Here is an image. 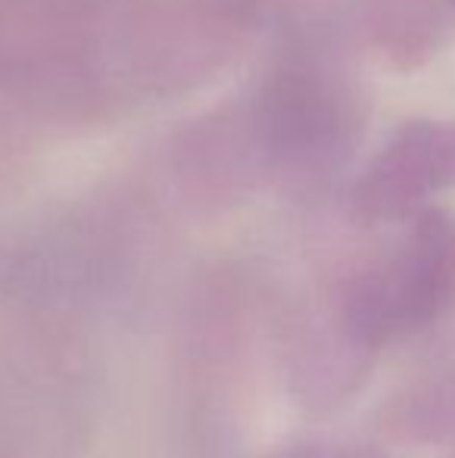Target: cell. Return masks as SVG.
Instances as JSON below:
<instances>
[{
    "label": "cell",
    "mask_w": 455,
    "mask_h": 458,
    "mask_svg": "<svg viewBox=\"0 0 455 458\" xmlns=\"http://www.w3.org/2000/svg\"><path fill=\"white\" fill-rule=\"evenodd\" d=\"M253 0H0V97L100 122L225 66Z\"/></svg>",
    "instance_id": "1"
},
{
    "label": "cell",
    "mask_w": 455,
    "mask_h": 458,
    "mask_svg": "<svg viewBox=\"0 0 455 458\" xmlns=\"http://www.w3.org/2000/svg\"><path fill=\"white\" fill-rule=\"evenodd\" d=\"M10 109H13L10 103H6L4 97H0V128H4V119H6V113H10Z\"/></svg>",
    "instance_id": "2"
}]
</instances>
